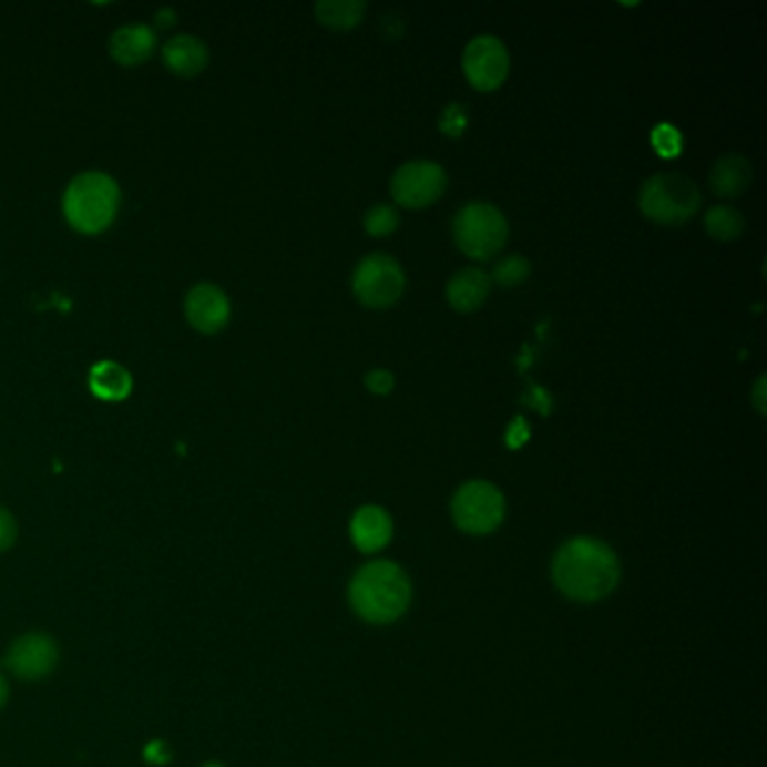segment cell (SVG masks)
<instances>
[{"mask_svg": "<svg viewBox=\"0 0 767 767\" xmlns=\"http://www.w3.org/2000/svg\"><path fill=\"white\" fill-rule=\"evenodd\" d=\"M552 574L570 599L596 601L617 587L622 567L610 545L592 535H576L556 552Z\"/></svg>", "mask_w": 767, "mask_h": 767, "instance_id": "1", "label": "cell"}, {"mask_svg": "<svg viewBox=\"0 0 767 767\" xmlns=\"http://www.w3.org/2000/svg\"><path fill=\"white\" fill-rule=\"evenodd\" d=\"M412 585L401 565L374 561L360 567L349 585V603L356 615L371 624H390L408 610Z\"/></svg>", "mask_w": 767, "mask_h": 767, "instance_id": "2", "label": "cell"}, {"mask_svg": "<svg viewBox=\"0 0 767 767\" xmlns=\"http://www.w3.org/2000/svg\"><path fill=\"white\" fill-rule=\"evenodd\" d=\"M120 187L102 172H84L70 181L63 194V214L82 235H100L115 221L120 209Z\"/></svg>", "mask_w": 767, "mask_h": 767, "instance_id": "3", "label": "cell"}, {"mask_svg": "<svg viewBox=\"0 0 767 767\" xmlns=\"http://www.w3.org/2000/svg\"><path fill=\"white\" fill-rule=\"evenodd\" d=\"M703 207L698 185L677 172H662L644 181L640 190V209L659 225H682Z\"/></svg>", "mask_w": 767, "mask_h": 767, "instance_id": "4", "label": "cell"}, {"mask_svg": "<svg viewBox=\"0 0 767 767\" xmlns=\"http://www.w3.org/2000/svg\"><path fill=\"white\" fill-rule=\"evenodd\" d=\"M452 237L467 257L489 262L507 246L509 223L495 205L475 201L454 214Z\"/></svg>", "mask_w": 767, "mask_h": 767, "instance_id": "5", "label": "cell"}, {"mask_svg": "<svg viewBox=\"0 0 767 767\" xmlns=\"http://www.w3.org/2000/svg\"><path fill=\"white\" fill-rule=\"evenodd\" d=\"M351 290L367 309H390L406 290V273L395 257L371 253L356 264Z\"/></svg>", "mask_w": 767, "mask_h": 767, "instance_id": "6", "label": "cell"}, {"mask_svg": "<svg viewBox=\"0 0 767 767\" xmlns=\"http://www.w3.org/2000/svg\"><path fill=\"white\" fill-rule=\"evenodd\" d=\"M450 509L454 524L473 535L495 531L507 513L502 491L487 480H473L464 487H459Z\"/></svg>", "mask_w": 767, "mask_h": 767, "instance_id": "7", "label": "cell"}, {"mask_svg": "<svg viewBox=\"0 0 767 767\" xmlns=\"http://www.w3.org/2000/svg\"><path fill=\"white\" fill-rule=\"evenodd\" d=\"M509 52L493 34H480L469 41L462 54V68L469 84L480 93L498 91L509 74Z\"/></svg>", "mask_w": 767, "mask_h": 767, "instance_id": "8", "label": "cell"}, {"mask_svg": "<svg viewBox=\"0 0 767 767\" xmlns=\"http://www.w3.org/2000/svg\"><path fill=\"white\" fill-rule=\"evenodd\" d=\"M448 176L441 165L432 161H412L397 170L392 176V198L408 209H421L441 198Z\"/></svg>", "mask_w": 767, "mask_h": 767, "instance_id": "9", "label": "cell"}, {"mask_svg": "<svg viewBox=\"0 0 767 767\" xmlns=\"http://www.w3.org/2000/svg\"><path fill=\"white\" fill-rule=\"evenodd\" d=\"M6 668L25 682L48 677L59 664V646L45 633H28L12 642L6 655Z\"/></svg>", "mask_w": 767, "mask_h": 767, "instance_id": "10", "label": "cell"}, {"mask_svg": "<svg viewBox=\"0 0 767 767\" xmlns=\"http://www.w3.org/2000/svg\"><path fill=\"white\" fill-rule=\"evenodd\" d=\"M185 316L201 334H218L229 320V299L214 284H196L185 297Z\"/></svg>", "mask_w": 767, "mask_h": 767, "instance_id": "11", "label": "cell"}, {"mask_svg": "<svg viewBox=\"0 0 767 767\" xmlns=\"http://www.w3.org/2000/svg\"><path fill=\"white\" fill-rule=\"evenodd\" d=\"M349 531H351L354 545L360 552L374 554V552H380L392 541L395 522H392L390 513L382 507L365 504L354 513Z\"/></svg>", "mask_w": 767, "mask_h": 767, "instance_id": "12", "label": "cell"}, {"mask_svg": "<svg viewBox=\"0 0 767 767\" xmlns=\"http://www.w3.org/2000/svg\"><path fill=\"white\" fill-rule=\"evenodd\" d=\"M489 293H491V277L480 268L457 270L446 286L448 304L459 314L478 311L480 306H484Z\"/></svg>", "mask_w": 767, "mask_h": 767, "instance_id": "13", "label": "cell"}, {"mask_svg": "<svg viewBox=\"0 0 767 767\" xmlns=\"http://www.w3.org/2000/svg\"><path fill=\"white\" fill-rule=\"evenodd\" d=\"M751 163L740 153H727L718 158L709 172V187L718 198H738L751 185Z\"/></svg>", "mask_w": 767, "mask_h": 767, "instance_id": "14", "label": "cell"}, {"mask_svg": "<svg viewBox=\"0 0 767 767\" xmlns=\"http://www.w3.org/2000/svg\"><path fill=\"white\" fill-rule=\"evenodd\" d=\"M156 45H158V39L151 28L124 25L111 37L109 50H111V57L120 65H140L153 54Z\"/></svg>", "mask_w": 767, "mask_h": 767, "instance_id": "15", "label": "cell"}, {"mask_svg": "<svg viewBox=\"0 0 767 767\" xmlns=\"http://www.w3.org/2000/svg\"><path fill=\"white\" fill-rule=\"evenodd\" d=\"M163 59L167 68L178 76H196L205 70L209 61V52L203 41L192 34H181L167 41L163 50Z\"/></svg>", "mask_w": 767, "mask_h": 767, "instance_id": "16", "label": "cell"}, {"mask_svg": "<svg viewBox=\"0 0 767 767\" xmlns=\"http://www.w3.org/2000/svg\"><path fill=\"white\" fill-rule=\"evenodd\" d=\"M89 388L102 401H124L131 395L133 380L122 365L113 360H102L91 369Z\"/></svg>", "mask_w": 767, "mask_h": 767, "instance_id": "17", "label": "cell"}, {"mask_svg": "<svg viewBox=\"0 0 767 767\" xmlns=\"http://www.w3.org/2000/svg\"><path fill=\"white\" fill-rule=\"evenodd\" d=\"M367 12L362 0H320L316 6L318 21L336 32H347L356 28Z\"/></svg>", "mask_w": 767, "mask_h": 767, "instance_id": "18", "label": "cell"}, {"mask_svg": "<svg viewBox=\"0 0 767 767\" xmlns=\"http://www.w3.org/2000/svg\"><path fill=\"white\" fill-rule=\"evenodd\" d=\"M705 227L712 239L736 242L745 233V218L732 205H716L707 212Z\"/></svg>", "mask_w": 767, "mask_h": 767, "instance_id": "19", "label": "cell"}, {"mask_svg": "<svg viewBox=\"0 0 767 767\" xmlns=\"http://www.w3.org/2000/svg\"><path fill=\"white\" fill-rule=\"evenodd\" d=\"M399 223H401V216L397 207L388 203H378L369 207L365 214V229L369 237H390L397 233Z\"/></svg>", "mask_w": 767, "mask_h": 767, "instance_id": "20", "label": "cell"}, {"mask_svg": "<svg viewBox=\"0 0 767 767\" xmlns=\"http://www.w3.org/2000/svg\"><path fill=\"white\" fill-rule=\"evenodd\" d=\"M531 275V264L529 259H524L522 255H509V257H502L495 268H493V275L491 282H498L500 286H520L526 277Z\"/></svg>", "mask_w": 767, "mask_h": 767, "instance_id": "21", "label": "cell"}, {"mask_svg": "<svg viewBox=\"0 0 767 767\" xmlns=\"http://www.w3.org/2000/svg\"><path fill=\"white\" fill-rule=\"evenodd\" d=\"M467 124H469V113L462 104H450L443 109L441 113V120H439V126L446 135L450 137H459L464 131H467Z\"/></svg>", "mask_w": 767, "mask_h": 767, "instance_id": "22", "label": "cell"}, {"mask_svg": "<svg viewBox=\"0 0 767 767\" xmlns=\"http://www.w3.org/2000/svg\"><path fill=\"white\" fill-rule=\"evenodd\" d=\"M653 144L662 153V156L671 158V156H677L679 149H682V135L671 124H659L653 131Z\"/></svg>", "mask_w": 767, "mask_h": 767, "instance_id": "23", "label": "cell"}, {"mask_svg": "<svg viewBox=\"0 0 767 767\" xmlns=\"http://www.w3.org/2000/svg\"><path fill=\"white\" fill-rule=\"evenodd\" d=\"M365 386L369 392H374L378 397H386L395 390V374L388 369H371L365 376Z\"/></svg>", "mask_w": 767, "mask_h": 767, "instance_id": "24", "label": "cell"}, {"mask_svg": "<svg viewBox=\"0 0 767 767\" xmlns=\"http://www.w3.org/2000/svg\"><path fill=\"white\" fill-rule=\"evenodd\" d=\"M17 535H19V526L14 515L8 509L0 507V552H8L17 543Z\"/></svg>", "mask_w": 767, "mask_h": 767, "instance_id": "25", "label": "cell"}, {"mask_svg": "<svg viewBox=\"0 0 767 767\" xmlns=\"http://www.w3.org/2000/svg\"><path fill=\"white\" fill-rule=\"evenodd\" d=\"M144 760L151 765H167L172 760L170 745L165 740H151L144 745Z\"/></svg>", "mask_w": 767, "mask_h": 767, "instance_id": "26", "label": "cell"}, {"mask_svg": "<svg viewBox=\"0 0 767 767\" xmlns=\"http://www.w3.org/2000/svg\"><path fill=\"white\" fill-rule=\"evenodd\" d=\"M526 439H529V426H526V421H524L522 417L513 419L511 426H509V430H507V443H509V448H520Z\"/></svg>", "mask_w": 767, "mask_h": 767, "instance_id": "27", "label": "cell"}, {"mask_svg": "<svg viewBox=\"0 0 767 767\" xmlns=\"http://www.w3.org/2000/svg\"><path fill=\"white\" fill-rule=\"evenodd\" d=\"M767 399H765V374H760L758 376V380L754 382V388H751V406L756 408V412L760 415V417H765V403Z\"/></svg>", "mask_w": 767, "mask_h": 767, "instance_id": "28", "label": "cell"}, {"mask_svg": "<svg viewBox=\"0 0 767 767\" xmlns=\"http://www.w3.org/2000/svg\"><path fill=\"white\" fill-rule=\"evenodd\" d=\"M10 700V684H8V677L0 673V709H3Z\"/></svg>", "mask_w": 767, "mask_h": 767, "instance_id": "29", "label": "cell"}, {"mask_svg": "<svg viewBox=\"0 0 767 767\" xmlns=\"http://www.w3.org/2000/svg\"><path fill=\"white\" fill-rule=\"evenodd\" d=\"M201 767H225L223 763H218V760H209V763H203Z\"/></svg>", "mask_w": 767, "mask_h": 767, "instance_id": "30", "label": "cell"}]
</instances>
